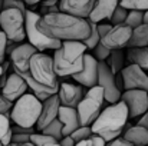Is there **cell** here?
<instances>
[{
	"label": "cell",
	"instance_id": "6da1fadb",
	"mask_svg": "<svg viewBox=\"0 0 148 146\" xmlns=\"http://www.w3.org/2000/svg\"><path fill=\"white\" fill-rule=\"evenodd\" d=\"M39 29L52 39L65 40H81L84 42L91 33L89 19L72 16L65 12L46 13L38 23Z\"/></svg>",
	"mask_w": 148,
	"mask_h": 146
},
{
	"label": "cell",
	"instance_id": "7a4b0ae2",
	"mask_svg": "<svg viewBox=\"0 0 148 146\" xmlns=\"http://www.w3.org/2000/svg\"><path fill=\"white\" fill-rule=\"evenodd\" d=\"M128 119V107L122 100H119L116 103H109L108 106H105L91 128L94 135L101 136L108 143L124 133Z\"/></svg>",
	"mask_w": 148,
	"mask_h": 146
},
{
	"label": "cell",
	"instance_id": "3957f363",
	"mask_svg": "<svg viewBox=\"0 0 148 146\" xmlns=\"http://www.w3.org/2000/svg\"><path fill=\"white\" fill-rule=\"evenodd\" d=\"M53 52V65L59 77H71L84 69L85 54L88 53L84 42L65 40Z\"/></svg>",
	"mask_w": 148,
	"mask_h": 146
},
{
	"label": "cell",
	"instance_id": "277c9868",
	"mask_svg": "<svg viewBox=\"0 0 148 146\" xmlns=\"http://www.w3.org/2000/svg\"><path fill=\"white\" fill-rule=\"evenodd\" d=\"M40 112L42 100H39L32 92H26L13 103L10 109V119L14 125L25 128H36Z\"/></svg>",
	"mask_w": 148,
	"mask_h": 146
},
{
	"label": "cell",
	"instance_id": "5b68a950",
	"mask_svg": "<svg viewBox=\"0 0 148 146\" xmlns=\"http://www.w3.org/2000/svg\"><path fill=\"white\" fill-rule=\"evenodd\" d=\"M105 103H108V102L105 100V96H103V89L98 85L89 88L85 92L79 105L76 106V110H78V115L81 119V125L91 126L95 122V119L99 116V113L102 112V109L105 107Z\"/></svg>",
	"mask_w": 148,
	"mask_h": 146
},
{
	"label": "cell",
	"instance_id": "8992f818",
	"mask_svg": "<svg viewBox=\"0 0 148 146\" xmlns=\"http://www.w3.org/2000/svg\"><path fill=\"white\" fill-rule=\"evenodd\" d=\"M40 14L33 12V10H26L25 12V29H26V37L30 45H33L39 52L43 50H56L62 45L60 40L52 39L48 35H45L38 23L40 20Z\"/></svg>",
	"mask_w": 148,
	"mask_h": 146
},
{
	"label": "cell",
	"instance_id": "52a82bcc",
	"mask_svg": "<svg viewBox=\"0 0 148 146\" xmlns=\"http://www.w3.org/2000/svg\"><path fill=\"white\" fill-rule=\"evenodd\" d=\"M29 73L33 76V79H36L42 85L52 86V88L59 86V82H58L59 76L55 70L53 56H48L43 52H36L32 56L30 66H29Z\"/></svg>",
	"mask_w": 148,
	"mask_h": 146
},
{
	"label": "cell",
	"instance_id": "ba28073f",
	"mask_svg": "<svg viewBox=\"0 0 148 146\" xmlns=\"http://www.w3.org/2000/svg\"><path fill=\"white\" fill-rule=\"evenodd\" d=\"M0 27L9 40L17 43L25 42V12L19 9H3L0 13Z\"/></svg>",
	"mask_w": 148,
	"mask_h": 146
},
{
	"label": "cell",
	"instance_id": "9c48e42d",
	"mask_svg": "<svg viewBox=\"0 0 148 146\" xmlns=\"http://www.w3.org/2000/svg\"><path fill=\"white\" fill-rule=\"evenodd\" d=\"M98 86L103 89V96L108 103H116L121 100V89L116 83L115 73L111 70L106 62H99L98 66Z\"/></svg>",
	"mask_w": 148,
	"mask_h": 146
},
{
	"label": "cell",
	"instance_id": "30bf717a",
	"mask_svg": "<svg viewBox=\"0 0 148 146\" xmlns=\"http://www.w3.org/2000/svg\"><path fill=\"white\" fill-rule=\"evenodd\" d=\"M121 100L127 105L130 119H138L148 110V92L143 89H130L125 90Z\"/></svg>",
	"mask_w": 148,
	"mask_h": 146
},
{
	"label": "cell",
	"instance_id": "8fae6325",
	"mask_svg": "<svg viewBox=\"0 0 148 146\" xmlns=\"http://www.w3.org/2000/svg\"><path fill=\"white\" fill-rule=\"evenodd\" d=\"M132 35V27H130L127 23L122 24H112L111 30L101 37V43L109 50H118L128 46V42Z\"/></svg>",
	"mask_w": 148,
	"mask_h": 146
},
{
	"label": "cell",
	"instance_id": "7c38bea8",
	"mask_svg": "<svg viewBox=\"0 0 148 146\" xmlns=\"http://www.w3.org/2000/svg\"><path fill=\"white\" fill-rule=\"evenodd\" d=\"M121 75L124 82V90L143 89L148 92V75L141 66L131 63L121 70Z\"/></svg>",
	"mask_w": 148,
	"mask_h": 146
},
{
	"label": "cell",
	"instance_id": "4fadbf2b",
	"mask_svg": "<svg viewBox=\"0 0 148 146\" xmlns=\"http://www.w3.org/2000/svg\"><path fill=\"white\" fill-rule=\"evenodd\" d=\"M29 90V86L26 83V80L13 70V73L7 75L3 86L0 88V93L4 99H7L9 102L14 103L19 97H22L26 92Z\"/></svg>",
	"mask_w": 148,
	"mask_h": 146
},
{
	"label": "cell",
	"instance_id": "5bb4252c",
	"mask_svg": "<svg viewBox=\"0 0 148 146\" xmlns=\"http://www.w3.org/2000/svg\"><path fill=\"white\" fill-rule=\"evenodd\" d=\"M98 66H99V62L94 57L92 53H86L85 54V65H84V69L71 76L76 83L82 85L84 88L89 89L92 86H97L98 85Z\"/></svg>",
	"mask_w": 148,
	"mask_h": 146
},
{
	"label": "cell",
	"instance_id": "9a60e30c",
	"mask_svg": "<svg viewBox=\"0 0 148 146\" xmlns=\"http://www.w3.org/2000/svg\"><path fill=\"white\" fill-rule=\"evenodd\" d=\"M39 52L33 45H30L29 42L25 43H19L16 48L13 49V52L9 54L10 56V63L13 66V70L16 72H29V66H30V59L32 56Z\"/></svg>",
	"mask_w": 148,
	"mask_h": 146
},
{
	"label": "cell",
	"instance_id": "2e32d148",
	"mask_svg": "<svg viewBox=\"0 0 148 146\" xmlns=\"http://www.w3.org/2000/svg\"><path fill=\"white\" fill-rule=\"evenodd\" d=\"M85 88L82 85H73V83H68L63 82L59 85V90H58V96L60 99V105L63 106H69V107H76L79 105V102L82 100V97L85 95Z\"/></svg>",
	"mask_w": 148,
	"mask_h": 146
},
{
	"label": "cell",
	"instance_id": "e0dca14e",
	"mask_svg": "<svg viewBox=\"0 0 148 146\" xmlns=\"http://www.w3.org/2000/svg\"><path fill=\"white\" fill-rule=\"evenodd\" d=\"M59 107H60V99L58 96V93L52 95L46 100L42 102V112H40L39 120L36 123V130L38 132H40L45 126L49 125L50 122H53L55 119H58Z\"/></svg>",
	"mask_w": 148,
	"mask_h": 146
},
{
	"label": "cell",
	"instance_id": "ac0fdd59",
	"mask_svg": "<svg viewBox=\"0 0 148 146\" xmlns=\"http://www.w3.org/2000/svg\"><path fill=\"white\" fill-rule=\"evenodd\" d=\"M95 1L97 0H60L59 1V7L65 13L88 19L91 12H92V9H94Z\"/></svg>",
	"mask_w": 148,
	"mask_h": 146
},
{
	"label": "cell",
	"instance_id": "d6986e66",
	"mask_svg": "<svg viewBox=\"0 0 148 146\" xmlns=\"http://www.w3.org/2000/svg\"><path fill=\"white\" fill-rule=\"evenodd\" d=\"M119 1L121 0H97L88 19L91 22H94V23L109 20L112 13H114V10L118 7Z\"/></svg>",
	"mask_w": 148,
	"mask_h": 146
},
{
	"label": "cell",
	"instance_id": "ffe728a7",
	"mask_svg": "<svg viewBox=\"0 0 148 146\" xmlns=\"http://www.w3.org/2000/svg\"><path fill=\"white\" fill-rule=\"evenodd\" d=\"M58 119L63 125V136L71 135L73 130H76L81 126V119H79L76 107H69V106L60 105Z\"/></svg>",
	"mask_w": 148,
	"mask_h": 146
},
{
	"label": "cell",
	"instance_id": "44dd1931",
	"mask_svg": "<svg viewBox=\"0 0 148 146\" xmlns=\"http://www.w3.org/2000/svg\"><path fill=\"white\" fill-rule=\"evenodd\" d=\"M14 72H16V70H14ZM17 73L26 80V83H27V86H29V90L38 97L39 100H42V102L46 100V99L50 97L52 95L58 93V90H59V86H58V88H52V86H46V85L39 83L36 79H33V76H32L29 72H17Z\"/></svg>",
	"mask_w": 148,
	"mask_h": 146
},
{
	"label": "cell",
	"instance_id": "7402d4cb",
	"mask_svg": "<svg viewBox=\"0 0 148 146\" xmlns=\"http://www.w3.org/2000/svg\"><path fill=\"white\" fill-rule=\"evenodd\" d=\"M122 138L127 139L134 146H145L148 145V129L144 126H140V125L131 126L130 123H127Z\"/></svg>",
	"mask_w": 148,
	"mask_h": 146
},
{
	"label": "cell",
	"instance_id": "603a6c76",
	"mask_svg": "<svg viewBox=\"0 0 148 146\" xmlns=\"http://www.w3.org/2000/svg\"><path fill=\"white\" fill-rule=\"evenodd\" d=\"M148 46V23H143L132 29L131 39L128 42V48H144Z\"/></svg>",
	"mask_w": 148,
	"mask_h": 146
},
{
	"label": "cell",
	"instance_id": "cb8c5ba5",
	"mask_svg": "<svg viewBox=\"0 0 148 146\" xmlns=\"http://www.w3.org/2000/svg\"><path fill=\"white\" fill-rule=\"evenodd\" d=\"M12 119L9 113H0V146H6L12 143Z\"/></svg>",
	"mask_w": 148,
	"mask_h": 146
},
{
	"label": "cell",
	"instance_id": "d4e9b609",
	"mask_svg": "<svg viewBox=\"0 0 148 146\" xmlns=\"http://www.w3.org/2000/svg\"><path fill=\"white\" fill-rule=\"evenodd\" d=\"M127 57L131 63H135V65L141 66L144 70H148V46L130 48Z\"/></svg>",
	"mask_w": 148,
	"mask_h": 146
},
{
	"label": "cell",
	"instance_id": "484cf974",
	"mask_svg": "<svg viewBox=\"0 0 148 146\" xmlns=\"http://www.w3.org/2000/svg\"><path fill=\"white\" fill-rule=\"evenodd\" d=\"M124 59H125L124 53L121 52V49H118V50H112L111 54H109V57L105 62L108 63V66L111 67V70L116 75V73H119L124 69Z\"/></svg>",
	"mask_w": 148,
	"mask_h": 146
},
{
	"label": "cell",
	"instance_id": "4316f807",
	"mask_svg": "<svg viewBox=\"0 0 148 146\" xmlns=\"http://www.w3.org/2000/svg\"><path fill=\"white\" fill-rule=\"evenodd\" d=\"M40 132L50 136V138H53V139H56V141H60L63 138V125L59 119H55L48 126H45Z\"/></svg>",
	"mask_w": 148,
	"mask_h": 146
},
{
	"label": "cell",
	"instance_id": "83f0119b",
	"mask_svg": "<svg viewBox=\"0 0 148 146\" xmlns=\"http://www.w3.org/2000/svg\"><path fill=\"white\" fill-rule=\"evenodd\" d=\"M30 142L35 143L36 146H60L59 141L50 138V136L42 133V132H35L30 136Z\"/></svg>",
	"mask_w": 148,
	"mask_h": 146
},
{
	"label": "cell",
	"instance_id": "f1b7e54d",
	"mask_svg": "<svg viewBox=\"0 0 148 146\" xmlns=\"http://www.w3.org/2000/svg\"><path fill=\"white\" fill-rule=\"evenodd\" d=\"M89 22H91V20H89ZM84 43L86 45L88 50H92L98 43H101V35H99V32H98L97 23L91 22V33H89V36L84 40Z\"/></svg>",
	"mask_w": 148,
	"mask_h": 146
},
{
	"label": "cell",
	"instance_id": "f546056e",
	"mask_svg": "<svg viewBox=\"0 0 148 146\" xmlns=\"http://www.w3.org/2000/svg\"><path fill=\"white\" fill-rule=\"evenodd\" d=\"M144 14H145V12H143V10H130L125 23L130 27L134 29V27H137V26L144 23Z\"/></svg>",
	"mask_w": 148,
	"mask_h": 146
},
{
	"label": "cell",
	"instance_id": "4dcf8cb0",
	"mask_svg": "<svg viewBox=\"0 0 148 146\" xmlns=\"http://www.w3.org/2000/svg\"><path fill=\"white\" fill-rule=\"evenodd\" d=\"M128 12H130V10H128L127 7L118 4V7L114 10V13H112V16H111V19H109V23H111V24H122V23H125L127 16H128Z\"/></svg>",
	"mask_w": 148,
	"mask_h": 146
},
{
	"label": "cell",
	"instance_id": "1f68e13d",
	"mask_svg": "<svg viewBox=\"0 0 148 146\" xmlns=\"http://www.w3.org/2000/svg\"><path fill=\"white\" fill-rule=\"evenodd\" d=\"M94 135V132H92V128L91 126H86V125H81L76 130H73L72 133H71V136H72V139L75 141V142H81V141H85V139H88V138H91Z\"/></svg>",
	"mask_w": 148,
	"mask_h": 146
},
{
	"label": "cell",
	"instance_id": "d6a6232c",
	"mask_svg": "<svg viewBox=\"0 0 148 146\" xmlns=\"http://www.w3.org/2000/svg\"><path fill=\"white\" fill-rule=\"evenodd\" d=\"M119 4L127 7L128 10H148V0H121Z\"/></svg>",
	"mask_w": 148,
	"mask_h": 146
},
{
	"label": "cell",
	"instance_id": "836d02e7",
	"mask_svg": "<svg viewBox=\"0 0 148 146\" xmlns=\"http://www.w3.org/2000/svg\"><path fill=\"white\" fill-rule=\"evenodd\" d=\"M111 52H112V50H109L106 46H103L102 43H98L95 48L92 49V54H94V57H95L98 62H105V60L109 57Z\"/></svg>",
	"mask_w": 148,
	"mask_h": 146
},
{
	"label": "cell",
	"instance_id": "e575fe53",
	"mask_svg": "<svg viewBox=\"0 0 148 146\" xmlns=\"http://www.w3.org/2000/svg\"><path fill=\"white\" fill-rule=\"evenodd\" d=\"M75 146H106V142L101 136H98V135H92L91 138H88L85 141L76 142Z\"/></svg>",
	"mask_w": 148,
	"mask_h": 146
},
{
	"label": "cell",
	"instance_id": "d590c367",
	"mask_svg": "<svg viewBox=\"0 0 148 146\" xmlns=\"http://www.w3.org/2000/svg\"><path fill=\"white\" fill-rule=\"evenodd\" d=\"M7 43H9V39L6 36V33L1 30L0 27V63L4 62L6 59V54H7Z\"/></svg>",
	"mask_w": 148,
	"mask_h": 146
},
{
	"label": "cell",
	"instance_id": "8d00e7d4",
	"mask_svg": "<svg viewBox=\"0 0 148 146\" xmlns=\"http://www.w3.org/2000/svg\"><path fill=\"white\" fill-rule=\"evenodd\" d=\"M26 3L23 0H3V9H19L26 12Z\"/></svg>",
	"mask_w": 148,
	"mask_h": 146
},
{
	"label": "cell",
	"instance_id": "74e56055",
	"mask_svg": "<svg viewBox=\"0 0 148 146\" xmlns=\"http://www.w3.org/2000/svg\"><path fill=\"white\" fill-rule=\"evenodd\" d=\"M30 136L32 135H27V133H13L12 146H17L22 145V143H26V142H30Z\"/></svg>",
	"mask_w": 148,
	"mask_h": 146
},
{
	"label": "cell",
	"instance_id": "f35d334b",
	"mask_svg": "<svg viewBox=\"0 0 148 146\" xmlns=\"http://www.w3.org/2000/svg\"><path fill=\"white\" fill-rule=\"evenodd\" d=\"M12 106H13V103L9 102L7 99H4L1 96V93H0V113H9Z\"/></svg>",
	"mask_w": 148,
	"mask_h": 146
},
{
	"label": "cell",
	"instance_id": "ab89813d",
	"mask_svg": "<svg viewBox=\"0 0 148 146\" xmlns=\"http://www.w3.org/2000/svg\"><path fill=\"white\" fill-rule=\"evenodd\" d=\"M106 146H134L132 143H130L127 139H124L122 136H119V138H116V139H114V141H111V142H108Z\"/></svg>",
	"mask_w": 148,
	"mask_h": 146
},
{
	"label": "cell",
	"instance_id": "60d3db41",
	"mask_svg": "<svg viewBox=\"0 0 148 146\" xmlns=\"http://www.w3.org/2000/svg\"><path fill=\"white\" fill-rule=\"evenodd\" d=\"M97 27H98V32H99V35H101V37H102V36H105L111 30L112 24L111 23H105V22H99V23H97Z\"/></svg>",
	"mask_w": 148,
	"mask_h": 146
},
{
	"label": "cell",
	"instance_id": "b9f144b4",
	"mask_svg": "<svg viewBox=\"0 0 148 146\" xmlns=\"http://www.w3.org/2000/svg\"><path fill=\"white\" fill-rule=\"evenodd\" d=\"M59 143H60V146H75L76 145V142L72 139V136H71V135L63 136V138L59 141Z\"/></svg>",
	"mask_w": 148,
	"mask_h": 146
},
{
	"label": "cell",
	"instance_id": "7bdbcfd3",
	"mask_svg": "<svg viewBox=\"0 0 148 146\" xmlns=\"http://www.w3.org/2000/svg\"><path fill=\"white\" fill-rule=\"evenodd\" d=\"M6 70H7V63H0V88L3 86V83H4V80H6Z\"/></svg>",
	"mask_w": 148,
	"mask_h": 146
},
{
	"label": "cell",
	"instance_id": "ee69618b",
	"mask_svg": "<svg viewBox=\"0 0 148 146\" xmlns=\"http://www.w3.org/2000/svg\"><path fill=\"white\" fill-rule=\"evenodd\" d=\"M137 125H140V126H144V128H147L148 129V110L144 113V115H141L140 117H138V120H137Z\"/></svg>",
	"mask_w": 148,
	"mask_h": 146
},
{
	"label": "cell",
	"instance_id": "f6af8a7d",
	"mask_svg": "<svg viewBox=\"0 0 148 146\" xmlns=\"http://www.w3.org/2000/svg\"><path fill=\"white\" fill-rule=\"evenodd\" d=\"M60 0H43L42 1V9L45 7H52V6H58Z\"/></svg>",
	"mask_w": 148,
	"mask_h": 146
},
{
	"label": "cell",
	"instance_id": "bcb514c9",
	"mask_svg": "<svg viewBox=\"0 0 148 146\" xmlns=\"http://www.w3.org/2000/svg\"><path fill=\"white\" fill-rule=\"evenodd\" d=\"M26 4H29V6H35V4H38V3H42L43 0H23Z\"/></svg>",
	"mask_w": 148,
	"mask_h": 146
},
{
	"label": "cell",
	"instance_id": "7dc6e473",
	"mask_svg": "<svg viewBox=\"0 0 148 146\" xmlns=\"http://www.w3.org/2000/svg\"><path fill=\"white\" fill-rule=\"evenodd\" d=\"M17 146H36V145L32 143V142H26V143H22V145H17Z\"/></svg>",
	"mask_w": 148,
	"mask_h": 146
},
{
	"label": "cell",
	"instance_id": "c3c4849f",
	"mask_svg": "<svg viewBox=\"0 0 148 146\" xmlns=\"http://www.w3.org/2000/svg\"><path fill=\"white\" fill-rule=\"evenodd\" d=\"M144 22H145V23H148V10L145 12V14H144Z\"/></svg>",
	"mask_w": 148,
	"mask_h": 146
},
{
	"label": "cell",
	"instance_id": "681fc988",
	"mask_svg": "<svg viewBox=\"0 0 148 146\" xmlns=\"http://www.w3.org/2000/svg\"><path fill=\"white\" fill-rule=\"evenodd\" d=\"M1 10H3V0H0V13H1Z\"/></svg>",
	"mask_w": 148,
	"mask_h": 146
},
{
	"label": "cell",
	"instance_id": "f907efd6",
	"mask_svg": "<svg viewBox=\"0 0 148 146\" xmlns=\"http://www.w3.org/2000/svg\"><path fill=\"white\" fill-rule=\"evenodd\" d=\"M6 146H12V143H10V145H6Z\"/></svg>",
	"mask_w": 148,
	"mask_h": 146
},
{
	"label": "cell",
	"instance_id": "816d5d0a",
	"mask_svg": "<svg viewBox=\"0 0 148 146\" xmlns=\"http://www.w3.org/2000/svg\"><path fill=\"white\" fill-rule=\"evenodd\" d=\"M145 146H148V145H145Z\"/></svg>",
	"mask_w": 148,
	"mask_h": 146
}]
</instances>
